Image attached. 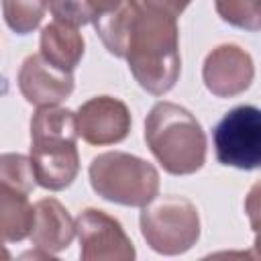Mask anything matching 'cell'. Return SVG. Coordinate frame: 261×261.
I'll return each mask as SVG.
<instances>
[{
  "label": "cell",
  "instance_id": "obj_1",
  "mask_svg": "<svg viewBox=\"0 0 261 261\" xmlns=\"http://www.w3.org/2000/svg\"><path fill=\"white\" fill-rule=\"evenodd\" d=\"M124 59L143 90L153 96L169 92L175 86L181 67L177 18L135 2L124 45Z\"/></svg>",
  "mask_w": 261,
  "mask_h": 261
},
{
  "label": "cell",
  "instance_id": "obj_2",
  "mask_svg": "<svg viewBox=\"0 0 261 261\" xmlns=\"http://www.w3.org/2000/svg\"><path fill=\"white\" fill-rule=\"evenodd\" d=\"M145 141L153 157L171 175H192L206 161V135L196 116L161 100L145 118Z\"/></svg>",
  "mask_w": 261,
  "mask_h": 261
},
{
  "label": "cell",
  "instance_id": "obj_3",
  "mask_svg": "<svg viewBox=\"0 0 261 261\" xmlns=\"http://www.w3.org/2000/svg\"><path fill=\"white\" fill-rule=\"evenodd\" d=\"M92 190L114 204L143 208L159 192L157 169L130 153L106 151L92 159L88 167Z\"/></svg>",
  "mask_w": 261,
  "mask_h": 261
},
{
  "label": "cell",
  "instance_id": "obj_4",
  "mask_svg": "<svg viewBox=\"0 0 261 261\" xmlns=\"http://www.w3.org/2000/svg\"><path fill=\"white\" fill-rule=\"evenodd\" d=\"M139 222L147 245L161 255L186 253L200 239L198 208L184 196H155L143 206Z\"/></svg>",
  "mask_w": 261,
  "mask_h": 261
},
{
  "label": "cell",
  "instance_id": "obj_5",
  "mask_svg": "<svg viewBox=\"0 0 261 261\" xmlns=\"http://www.w3.org/2000/svg\"><path fill=\"white\" fill-rule=\"evenodd\" d=\"M216 159L237 169H257L261 163V112L243 104L228 110L212 130Z\"/></svg>",
  "mask_w": 261,
  "mask_h": 261
},
{
  "label": "cell",
  "instance_id": "obj_6",
  "mask_svg": "<svg viewBox=\"0 0 261 261\" xmlns=\"http://www.w3.org/2000/svg\"><path fill=\"white\" fill-rule=\"evenodd\" d=\"M84 261H133L135 247L122 224L98 208H86L75 220Z\"/></svg>",
  "mask_w": 261,
  "mask_h": 261
},
{
  "label": "cell",
  "instance_id": "obj_7",
  "mask_svg": "<svg viewBox=\"0 0 261 261\" xmlns=\"http://www.w3.org/2000/svg\"><path fill=\"white\" fill-rule=\"evenodd\" d=\"M29 161L35 181L51 192L69 188L80 171L75 139L67 137H31Z\"/></svg>",
  "mask_w": 261,
  "mask_h": 261
},
{
  "label": "cell",
  "instance_id": "obj_8",
  "mask_svg": "<svg viewBox=\"0 0 261 261\" xmlns=\"http://www.w3.org/2000/svg\"><path fill=\"white\" fill-rule=\"evenodd\" d=\"M77 137L90 145H114L126 139L130 130L128 106L112 96H94L75 112Z\"/></svg>",
  "mask_w": 261,
  "mask_h": 261
},
{
  "label": "cell",
  "instance_id": "obj_9",
  "mask_svg": "<svg viewBox=\"0 0 261 261\" xmlns=\"http://www.w3.org/2000/svg\"><path fill=\"white\" fill-rule=\"evenodd\" d=\"M255 75L251 55L232 43L212 49L202 65V80L210 94L218 98H232L243 94Z\"/></svg>",
  "mask_w": 261,
  "mask_h": 261
},
{
  "label": "cell",
  "instance_id": "obj_10",
  "mask_svg": "<svg viewBox=\"0 0 261 261\" xmlns=\"http://www.w3.org/2000/svg\"><path fill=\"white\" fill-rule=\"evenodd\" d=\"M18 90L37 108L57 106L73 92L71 71H61L43 59L41 53L29 55L18 69Z\"/></svg>",
  "mask_w": 261,
  "mask_h": 261
},
{
  "label": "cell",
  "instance_id": "obj_11",
  "mask_svg": "<svg viewBox=\"0 0 261 261\" xmlns=\"http://www.w3.org/2000/svg\"><path fill=\"white\" fill-rule=\"evenodd\" d=\"M35 220L31 228V243L35 249L43 251L47 257L69 247L75 234V222L67 208L55 198H43L35 202Z\"/></svg>",
  "mask_w": 261,
  "mask_h": 261
},
{
  "label": "cell",
  "instance_id": "obj_12",
  "mask_svg": "<svg viewBox=\"0 0 261 261\" xmlns=\"http://www.w3.org/2000/svg\"><path fill=\"white\" fill-rule=\"evenodd\" d=\"M35 220L29 194L0 181V259H10L6 243H18L31 234Z\"/></svg>",
  "mask_w": 261,
  "mask_h": 261
},
{
  "label": "cell",
  "instance_id": "obj_13",
  "mask_svg": "<svg viewBox=\"0 0 261 261\" xmlns=\"http://www.w3.org/2000/svg\"><path fill=\"white\" fill-rule=\"evenodd\" d=\"M41 55L61 71H73L84 55V37L77 27L63 22H49L41 31Z\"/></svg>",
  "mask_w": 261,
  "mask_h": 261
},
{
  "label": "cell",
  "instance_id": "obj_14",
  "mask_svg": "<svg viewBox=\"0 0 261 261\" xmlns=\"http://www.w3.org/2000/svg\"><path fill=\"white\" fill-rule=\"evenodd\" d=\"M133 12H135V0H122L116 8L104 12L94 20V29L102 39L104 47L116 57H124V45H126Z\"/></svg>",
  "mask_w": 261,
  "mask_h": 261
},
{
  "label": "cell",
  "instance_id": "obj_15",
  "mask_svg": "<svg viewBox=\"0 0 261 261\" xmlns=\"http://www.w3.org/2000/svg\"><path fill=\"white\" fill-rule=\"evenodd\" d=\"M47 8L49 0H2L4 20L16 35L33 33L41 24Z\"/></svg>",
  "mask_w": 261,
  "mask_h": 261
},
{
  "label": "cell",
  "instance_id": "obj_16",
  "mask_svg": "<svg viewBox=\"0 0 261 261\" xmlns=\"http://www.w3.org/2000/svg\"><path fill=\"white\" fill-rule=\"evenodd\" d=\"M214 8L232 27L251 33L261 29V0H214Z\"/></svg>",
  "mask_w": 261,
  "mask_h": 261
},
{
  "label": "cell",
  "instance_id": "obj_17",
  "mask_svg": "<svg viewBox=\"0 0 261 261\" xmlns=\"http://www.w3.org/2000/svg\"><path fill=\"white\" fill-rule=\"evenodd\" d=\"M0 181L31 194L37 181H35V173H33L29 157L20 153H2L0 155Z\"/></svg>",
  "mask_w": 261,
  "mask_h": 261
},
{
  "label": "cell",
  "instance_id": "obj_18",
  "mask_svg": "<svg viewBox=\"0 0 261 261\" xmlns=\"http://www.w3.org/2000/svg\"><path fill=\"white\" fill-rule=\"evenodd\" d=\"M139 6H145V8H151V10H159V12H165L173 18H177L192 0H135Z\"/></svg>",
  "mask_w": 261,
  "mask_h": 261
},
{
  "label": "cell",
  "instance_id": "obj_19",
  "mask_svg": "<svg viewBox=\"0 0 261 261\" xmlns=\"http://www.w3.org/2000/svg\"><path fill=\"white\" fill-rule=\"evenodd\" d=\"M84 4H86V8L92 12V16H94V20L98 18V16H102L104 12H108V10H112V8H116L122 0H82Z\"/></svg>",
  "mask_w": 261,
  "mask_h": 261
}]
</instances>
